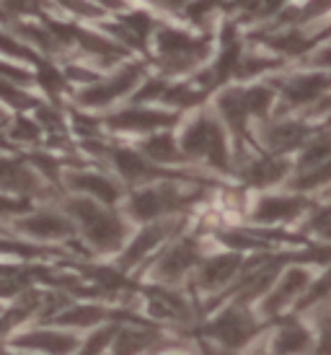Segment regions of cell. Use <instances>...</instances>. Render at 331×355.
<instances>
[{"instance_id":"cell-1","label":"cell","mask_w":331,"mask_h":355,"mask_svg":"<svg viewBox=\"0 0 331 355\" xmlns=\"http://www.w3.org/2000/svg\"><path fill=\"white\" fill-rule=\"evenodd\" d=\"M13 347L26 350V353H42V355H75L80 350V340L62 329H34L24 332L13 343Z\"/></svg>"},{"instance_id":"cell-2","label":"cell","mask_w":331,"mask_h":355,"mask_svg":"<svg viewBox=\"0 0 331 355\" xmlns=\"http://www.w3.org/2000/svg\"><path fill=\"white\" fill-rule=\"evenodd\" d=\"M207 335L215 337L220 347L225 350H241V347L253 340L256 335V322H253L251 316L244 314V311H238V309H231V311H225L215 324L207 327Z\"/></svg>"},{"instance_id":"cell-3","label":"cell","mask_w":331,"mask_h":355,"mask_svg":"<svg viewBox=\"0 0 331 355\" xmlns=\"http://www.w3.org/2000/svg\"><path fill=\"white\" fill-rule=\"evenodd\" d=\"M313 337L298 322H290L277 329V335L272 337V345H269V355H303L311 350Z\"/></svg>"},{"instance_id":"cell-4","label":"cell","mask_w":331,"mask_h":355,"mask_svg":"<svg viewBox=\"0 0 331 355\" xmlns=\"http://www.w3.org/2000/svg\"><path fill=\"white\" fill-rule=\"evenodd\" d=\"M153 340H156V335H150V332L125 329V332H119V335L111 340L109 353L111 355H140V353H145V350H150Z\"/></svg>"},{"instance_id":"cell-5","label":"cell","mask_w":331,"mask_h":355,"mask_svg":"<svg viewBox=\"0 0 331 355\" xmlns=\"http://www.w3.org/2000/svg\"><path fill=\"white\" fill-rule=\"evenodd\" d=\"M305 280H308V275H305V272H298V270H295V272H290V275L283 280V288H280L272 298H267V314L280 311V309L287 304V298H292L303 286H305Z\"/></svg>"},{"instance_id":"cell-6","label":"cell","mask_w":331,"mask_h":355,"mask_svg":"<svg viewBox=\"0 0 331 355\" xmlns=\"http://www.w3.org/2000/svg\"><path fill=\"white\" fill-rule=\"evenodd\" d=\"M101 319H104V311H101V309L86 306V309H73V311L60 314L57 324L60 327H91V324H98Z\"/></svg>"},{"instance_id":"cell-7","label":"cell","mask_w":331,"mask_h":355,"mask_svg":"<svg viewBox=\"0 0 331 355\" xmlns=\"http://www.w3.org/2000/svg\"><path fill=\"white\" fill-rule=\"evenodd\" d=\"M111 340H114V329H111V327H107V329H98L96 335L88 337L86 343H83V347L78 350V355H101L104 350H109Z\"/></svg>"}]
</instances>
